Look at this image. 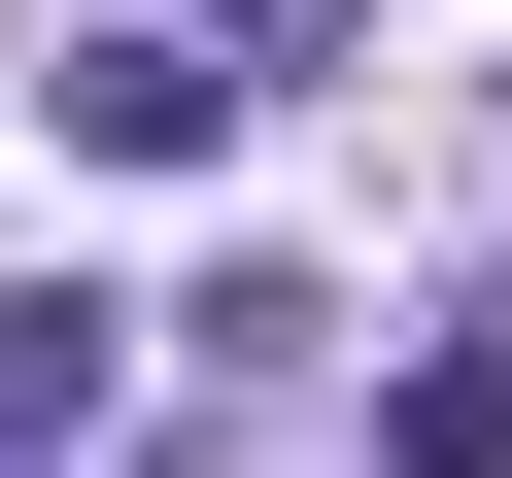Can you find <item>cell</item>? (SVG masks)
I'll return each instance as SVG.
<instances>
[{
	"mask_svg": "<svg viewBox=\"0 0 512 478\" xmlns=\"http://www.w3.org/2000/svg\"><path fill=\"white\" fill-rule=\"evenodd\" d=\"M35 137H69V171H205V137H239V35H69Z\"/></svg>",
	"mask_w": 512,
	"mask_h": 478,
	"instance_id": "1",
	"label": "cell"
},
{
	"mask_svg": "<svg viewBox=\"0 0 512 478\" xmlns=\"http://www.w3.org/2000/svg\"><path fill=\"white\" fill-rule=\"evenodd\" d=\"M103 444V274H0V478Z\"/></svg>",
	"mask_w": 512,
	"mask_h": 478,
	"instance_id": "2",
	"label": "cell"
},
{
	"mask_svg": "<svg viewBox=\"0 0 512 478\" xmlns=\"http://www.w3.org/2000/svg\"><path fill=\"white\" fill-rule=\"evenodd\" d=\"M376 444H410V478H512V342H410V376H376Z\"/></svg>",
	"mask_w": 512,
	"mask_h": 478,
	"instance_id": "3",
	"label": "cell"
}]
</instances>
